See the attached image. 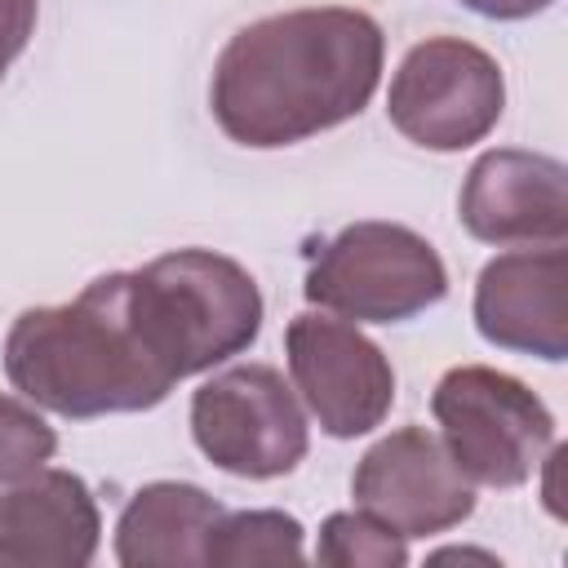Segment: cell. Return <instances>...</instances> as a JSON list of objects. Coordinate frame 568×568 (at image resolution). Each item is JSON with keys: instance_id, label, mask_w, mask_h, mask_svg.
<instances>
[{"instance_id": "2e32d148", "label": "cell", "mask_w": 568, "mask_h": 568, "mask_svg": "<svg viewBox=\"0 0 568 568\" xmlns=\"http://www.w3.org/2000/svg\"><path fill=\"white\" fill-rule=\"evenodd\" d=\"M58 453V430L31 399L0 390V488L36 475Z\"/></svg>"}, {"instance_id": "7a4b0ae2", "label": "cell", "mask_w": 568, "mask_h": 568, "mask_svg": "<svg viewBox=\"0 0 568 568\" xmlns=\"http://www.w3.org/2000/svg\"><path fill=\"white\" fill-rule=\"evenodd\" d=\"M4 377L22 399L71 422L146 413L178 386L142 337L129 271L89 280L62 306L22 311L4 333Z\"/></svg>"}, {"instance_id": "4fadbf2b", "label": "cell", "mask_w": 568, "mask_h": 568, "mask_svg": "<svg viewBox=\"0 0 568 568\" xmlns=\"http://www.w3.org/2000/svg\"><path fill=\"white\" fill-rule=\"evenodd\" d=\"M222 515V501L186 479L142 484L111 537V555L124 568H204V532Z\"/></svg>"}, {"instance_id": "7c38bea8", "label": "cell", "mask_w": 568, "mask_h": 568, "mask_svg": "<svg viewBox=\"0 0 568 568\" xmlns=\"http://www.w3.org/2000/svg\"><path fill=\"white\" fill-rule=\"evenodd\" d=\"M102 546V515L75 470L40 466L0 493V568H84Z\"/></svg>"}, {"instance_id": "ac0fdd59", "label": "cell", "mask_w": 568, "mask_h": 568, "mask_svg": "<svg viewBox=\"0 0 568 568\" xmlns=\"http://www.w3.org/2000/svg\"><path fill=\"white\" fill-rule=\"evenodd\" d=\"M457 4H466L470 13L493 18V22H524V18L546 13L555 0H457Z\"/></svg>"}, {"instance_id": "6da1fadb", "label": "cell", "mask_w": 568, "mask_h": 568, "mask_svg": "<svg viewBox=\"0 0 568 568\" xmlns=\"http://www.w3.org/2000/svg\"><path fill=\"white\" fill-rule=\"evenodd\" d=\"M386 67L382 22L346 4L266 13L240 27L209 80L217 129L248 151L297 146L355 120Z\"/></svg>"}, {"instance_id": "8992f818", "label": "cell", "mask_w": 568, "mask_h": 568, "mask_svg": "<svg viewBox=\"0 0 568 568\" xmlns=\"http://www.w3.org/2000/svg\"><path fill=\"white\" fill-rule=\"evenodd\" d=\"M506 111V75L501 62L462 40V36H426L417 40L386 89V120L408 142L453 155L484 142Z\"/></svg>"}, {"instance_id": "277c9868", "label": "cell", "mask_w": 568, "mask_h": 568, "mask_svg": "<svg viewBox=\"0 0 568 568\" xmlns=\"http://www.w3.org/2000/svg\"><path fill=\"white\" fill-rule=\"evenodd\" d=\"M302 293L351 324H404L448 297V266L413 226L368 217L315 248Z\"/></svg>"}, {"instance_id": "9c48e42d", "label": "cell", "mask_w": 568, "mask_h": 568, "mask_svg": "<svg viewBox=\"0 0 568 568\" xmlns=\"http://www.w3.org/2000/svg\"><path fill=\"white\" fill-rule=\"evenodd\" d=\"M351 497L404 541L439 537L475 515V484L453 466L444 439L426 426H399L382 435L355 462Z\"/></svg>"}, {"instance_id": "9a60e30c", "label": "cell", "mask_w": 568, "mask_h": 568, "mask_svg": "<svg viewBox=\"0 0 568 568\" xmlns=\"http://www.w3.org/2000/svg\"><path fill=\"white\" fill-rule=\"evenodd\" d=\"M315 564L328 568H404L408 564V541L386 528L382 519L355 510H333L320 524L315 541Z\"/></svg>"}, {"instance_id": "3957f363", "label": "cell", "mask_w": 568, "mask_h": 568, "mask_svg": "<svg viewBox=\"0 0 568 568\" xmlns=\"http://www.w3.org/2000/svg\"><path fill=\"white\" fill-rule=\"evenodd\" d=\"M133 315L160 364L186 382L244 355L262 333V288L226 253L173 248L129 271Z\"/></svg>"}, {"instance_id": "5b68a950", "label": "cell", "mask_w": 568, "mask_h": 568, "mask_svg": "<svg viewBox=\"0 0 568 568\" xmlns=\"http://www.w3.org/2000/svg\"><path fill=\"white\" fill-rule=\"evenodd\" d=\"M430 413L453 466L484 488L528 484L555 448V413L515 373L457 364L430 390Z\"/></svg>"}, {"instance_id": "30bf717a", "label": "cell", "mask_w": 568, "mask_h": 568, "mask_svg": "<svg viewBox=\"0 0 568 568\" xmlns=\"http://www.w3.org/2000/svg\"><path fill=\"white\" fill-rule=\"evenodd\" d=\"M457 217L479 244H564L568 240V169L524 146L484 151L457 191Z\"/></svg>"}, {"instance_id": "8fae6325", "label": "cell", "mask_w": 568, "mask_h": 568, "mask_svg": "<svg viewBox=\"0 0 568 568\" xmlns=\"http://www.w3.org/2000/svg\"><path fill=\"white\" fill-rule=\"evenodd\" d=\"M470 315L488 346L564 364L568 359V248L524 244L488 257L475 280Z\"/></svg>"}, {"instance_id": "ba28073f", "label": "cell", "mask_w": 568, "mask_h": 568, "mask_svg": "<svg viewBox=\"0 0 568 568\" xmlns=\"http://www.w3.org/2000/svg\"><path fill=\"white\" fill-rule=\"evenodd\" d=\"M288 377L315 426L333 439L377 430L395 408V368L359 324L324 311H302L284 328Z\"/></svg>"}, {"instance_id": "e0dca14e", "label": "cell", "mask_w": 568, "mask_h": 568, "mask_svg": "<svg viewBox=\"0 0 568 568\" xmlns=\"http://www.w3.org/2000/svg\"><path fill=\"white\" fill-rule=\"evenodd\" d=\"M36 18H40V0H0V84L9 67L27 53L36 36Z\"/></svg>"}, {"instance_id": "d6986e66", "label": "cell", "mask_w": 568, "mask_h": 568, "mask_svg": "<svg viewBox=\"0 0 568 568\" xmlns=\"http://www.w3.org/2000/svg\"><path fill=\"white\" fill-rule=\"evenodd\" d=\"M430 559H435V564H439V559H479V564H497V555H488V550H466V546H462V550H457V546H453V550H435Z\"/></svg>"}, {"instance_id": "5bb4252c", "label": "cell", "mask_w": 568, "mask_h": 568, "mask_svg": "<svg viewBox=\"0 0 568 568\" xmlns=\"http://www.w3.org/2000/svg\"><path fill=\"white\" fill-rule=\"evenodd\" d=\"M306 528L297 515L262 510H222L204 532V568H253V564H302Z\"/></svg>"}, {"instance_id": "52a82bcc", "label": "cell", "mask_w": 568, "mask_h": 568, "mask_svg": "<svg viewBox=\"0 0 568 568\" xmlns=\"http://www.w3.org/2000/svg\"><path fill=\"white\" fill-rule=\"evenodd\" d=\"M191 439L235 479H280L306 457L311 426L275 364H235L191 390Z\"/></svg>"}]
</instances>
